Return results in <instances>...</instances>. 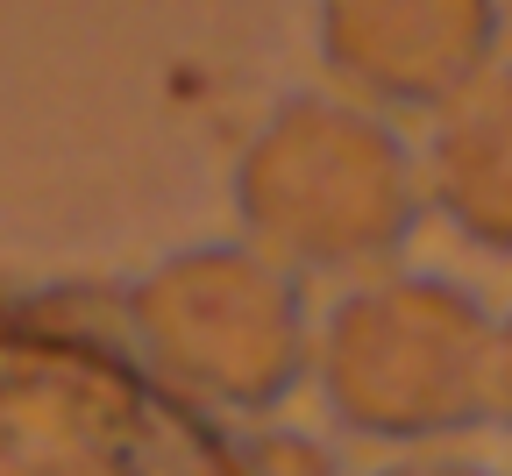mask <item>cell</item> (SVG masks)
<instances>
[{
  "label": "cell",
  "instance_id": "cell-1",
  "mask_svg": "<svg viewBox=\"0 0 512 476\" xmlns=\"http://www.w3.org/2000/svg\"><path fill=\"white\" fill-rule=\"evenodd\" d=\"M0 476H256L221 405L79 292H0Z\"/></svg>",
  "mask_w": 512,
  "mask_h": 476
},
{
  "label": "cell",
  "instance_id": "cell-2",
  "mask_svg": "<svg viewBox=\"0 0 512 476\" xmlns=\"http://www.w3.org/2000/svg\"><path fill=\"white\" fill-rule=\"evenodd\" d=\"M235 214L299 278H370L420 235L427 164L392 114L342 93H292L235 150Z\"/></svg>",
  "mask_w": 512,
  "mask_h": 476
},
{
  "label": "cell",
  "instance_id": "cell-3",
  "mask_svg": "<svg viewBox=\"0 0 512 476\" xmlns=\"http://www.w3.org/2000/svg\"><path fill=\"white\" fill-rule=\"evenodd\" d=\"M498 320L441 270H370L328 306L313 377L335 427L384 448H441L491 413Z\"/></svg>",
  "mask_w": 512,
  "mask_h": 476
},
{
  "label": "cell",
  "instance_id": "cell-4",
  "mask_svg": "<svg viewBox=\"0 0 512 476\" xmlns=\"http://www.w3.org/2000/svg\"><path fill=\"white\" fill-rule=\"evenodd\" d=\"M136 349L221 413H278L313 370L320 327L299 270L256 242H192L121 292Z\"/></svg>",
  "mask_w": 512,
  "mask_h": 476
},
{
  "label": "cell",
  "instance_id": "cell-5",
  "mask_svg": "<svg viewBox=\"0 0 512 476\" xmlns=\"http://www.w3.org/2000/svg\"><path fill=\"white\" fill-rule=\"evenodd\" d=\"M498 0H313V50L384 114H441L498 64Z\"/></svg>",
  "mask_w": 512,
  "mask_h": 476
},
{
  "label": "cell",
  "instance_id": "cell-6",
  "mask_svg": "<svg viewBox=\"0 0 512 476\" xmlns=\"http://www.w3.org/2000/svg\"><path fill=\"white\" fill-rule=\"evenodd\" d=\"M427 199L470 249L512 256V64L456 93L427 135Z\"/></svg>",
  "mask_w": 512,
  "mask_h": 476
},
{
  "label": "cell",
  "instance_id": "cell-7",
  "mask_svg": "<svg viewBox=\"0 0 512 476\" xmlns=\"http://www.w3.org/2000/svg\"><path fill=\"white\" fill-rule=\"evenodd\" d=\"M242 448H249L256 476H349L328 441H313L299 427H256V434H242Z\"/></svg>",
  "mask_w": 512,
  "mask_h": 476
},
{
  "label": "cell",
  "instance_id": "cell-8",
  "mask_svg": "<svg viewBox=\"0 0 512 476\" xmlns=\"http://www.w3.org/2000/svg\"><path fill=\"white\" fill-rule=\"evenodd\" d=\"M377 476H491L484 462H463V455H427V448H406V462L377 469Z\"/></svg>",
  "mask_w": 512,
  "mask_h": 476
},
{
  "label": "cell",
  "instance_id": "cell-9",
  "mask_svg": "<svg viewBox=\"0 0 512 476\" xmlns=\"http://www.w3.org/2000/svg\"><path fill=\"white\" fill-rule=\"evenodd\" d=\"M491 413L512 427V313L498 320V363H491Z\"/></svg>",
  "mask_w": 512,
  "mask_h": 476
}]
</instances>
